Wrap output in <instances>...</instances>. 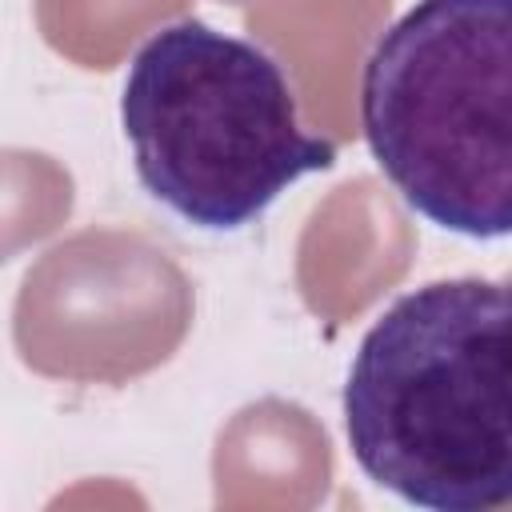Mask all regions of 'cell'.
I'll use <instances>...</instances> for the list:
<instances>
[{
  "label": "cell",
  "mask_w": 512,
  "mask_h": 512,
  "mask_svg": "<svg viewBox=\"0 0 512 512\" xmlns=\"http://www.w3.org/2000/svg\"><path fill=\"white\" fill-rule=\"evenodd\" d=\"M504 280H432L392 300L344 380L360 472L428 512L512 500V356Z\"/></svg>",
  "instance_id": "1"
},
{
  "label": "cell",
  "mask_w": 512,
  "mask_h": 512,
  "mask_svg": "<svg viewBox=\"0 0 512 512\" xmlns=\"http://www.w3.org/2000/svg\"><path fill=\"white\" fill-rule=\"evenodd\" d=\"M140 188L204 232L256 224L296 180L332 168L336 144L300 124L284 68L196 16L152 32L120 88Z\"/></svg>",
  "instance_id": "2"
},
{
  "label": "cell",
  "mask_w": 512,
  "mask_h": 512,
  "mask_svg": "<svg viewBox=\"0 0 512 512\" xmlns=\"http://www.w3.org/2000/svg\"><path fill=\"white\" fill-rule=\"evenodd\" d=\"M360 128L400 200L444 232L512 228V0H416L372 48Z\"/></svg>",
  "instance_id": "3"
}]
</instances>
